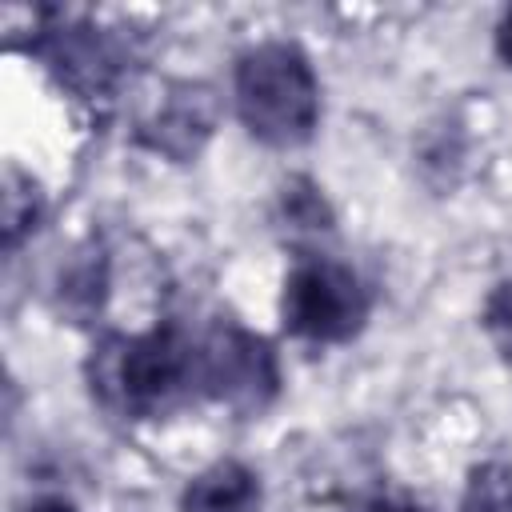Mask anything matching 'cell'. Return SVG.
Masks as SVG:
<instances>
[{
	"label": "cell",
	"instance_id": "obj_1",
	"mask_svg": "<svg viewBox=\"0 0 512 512\" xmlns=\"http://www.w3.org/2000/svg\"><path fill=\"white\" fill-rule=\"evenodd\" d=\"M92 392L124 416H164L200 392V344L172 324L136 336H108L92 360Z\"/></svg>",
	"mask_w": 512,
	"mask_h": 512
},
{
	"label": "cell",
	"instance_id": "obj_2",
	"mask_svg": "<svg viewBox=\"0 0 512 512\" xmlns=\"http://www.w3.org/2000/svg\"><path fill=\"white\" fill-rule=\"evenodd\" d=\"M236 116L268 148H300L320 124V80L292 40H264L236 60Z\"/></svg>",
	"mask_w": 512,
	"mask_h": 512
},
{
	"label": "cell",
	"instance_id": "obj_3",
	"mask_svg": "<svg viewBox=\"0 0 512 512\" xmlns=\"http://www.w3.org/2000/svg\"><path fill=\"white\" fill-rule=\"evenodd\" d=\"M372 312V296L352 264L332 256H300L284 276L280 316L284 328L312 344L352 340Z\"/></svg>",
	"mask_w": 512,
	"mask_h": 512
},
{
	"label": "cell",
	"instance_id": "obj_4",
	"mask_svg": "<svg viewBox=\"0 0 512 512\" xmlns=\"http://www.w3.org/2000/svg\"><path fill=\"white\" fill-rule=\"evenodd\" d=\"M280 388L276 352L264 336L220 320L200 340V392L236 408V412H260Z\"/></svg>",
	"mask_w": 512,
	"mask_h": 512
},
{
	"label": "cell",
	"instance_id": "obj_5",
	"mask_svg": "<svg viewBox=\"0 0 512 512\" xmlns=\"http://www.w3.org/2000/svg\"><path fill=\"white\" fill-rule=\"evenodd\" d=\"M36 52L40 60L48 64V72L60 80V88L84 96V100H96V96H108L120 68H124V52L120 44L92 28V24H64V28H52L36 40Z\"/></svg>",
	"mask_w": 512,
	"mask_h": 512
},
{
	"label": "cell",
	"instance_id": "obj_6",
	"mask_svg": "<svg viewBox=\"0 0 512 512\" xmlns=\"http://www.w3.org/2000/svg\"><path fill=\"white\" fill-rule=\"evenodd\" d=\"M216 128V96L204 84H172L152 120L144 124V144L172 160H192Z\"/></svg>",
	"mask_w": 512,
	"mask_h": 512
},
{
	"label": "cell",
	"instance_id": "obj_7",
	"mask_svg": "<svg viewBox=\"0 0 512 512\" xmlns=\"http://www.w3.org/2000/svg\"><path fill=\"white\" fill-rule=\"evenodd\" d=\"M260 476L240 460H216L196 472L180 496V512H260Z\"/></svg>",
	"mask_w": 512,
	"mask_h": 512
},
{
	"label": "cell",
	"instance_id": "obj_8",
	"mask_svg": "<svg viewBox=\"0 0 512 512\" xmlns=\"http://www.w3.org/2000/svg\"><path fill=\"white\" fill-rule=\"evenodd\" d=\"M460 512H512V464L488 460L468 472Z\"/></svg>",
	"mask_w": 512,
	"mask_h": 512
},
{
	"label": "cell",
	"instance_id": "obj_9",
	"mask_svg": "<svg viewBox=\"0 0 512 512\" xmlns=\"http://www.w3.org/2000/svg\"><path fill=\"white\" fill-rule=\"evenodd\" d=\"M40 212H44L40 184L32 176H24L20 168H8V180H4V244L16 248V240L36 228Z\"/></svg>",
	"mask_w": 512,
	"mask_h": 512
},
{
	"label": "cell",
	"instance_id": "obj_10",
	"mask_svg": "<svg viewBox=\"0 0 512 512\" xmlns=\"http://www.w3.org/2000/svg\"><path fill=\"white\" fill-rule=\"evenodd\" d=\"M480 328L488 336V344L496 348V356L504 364H512V280H500L480 312Z\"/></svg>",
	"mask_w": 512,
	"mask_h": 512
},
{
	"label": "cell",
	"instance_id": "obj_11",
	"mask_svg": "<svg viewBox=\"0 0 512 512\" xmlns=\"http://www.w3.org/2000/svg\"><path fill=\"white\" fill-rule=\"evenodd\" d=\"M356 512H424V508H420V504H412V500H392V496H376V500L360 504Z\"/></svg>",
	"mask_w": 512,
	"mask_h": 512
},
{
	"label": "cell",
	"instance_id": "obj_12",
	"mask_svg": "<svg viewBox=\"0 0 512 512\" xmlns=\"http://www.w3.org/2000/svg\"><path fill=\"white\" fill-rule=\"evenodd\" d=\"M496 52H500V60L512 68V8H508L504 20L496 24Z\"/></svg>",
	"mask_w": 512,
	"mask_h": 512
},
{
	"label": "cell",
	"instance_id": "obj_13",
	"mask_svg": "<svg viewBox=\"0 0 512 512\" xmlns=\"http://www.w3.org/2000/svg\"><path fill=\"white\" fill-rule=\"evenodd\" d=\"M24 512H80L76 504H68V500H36L32 508H24Z\"/></svg>",
	"mask_w": 512,
	"mask_h": 512
}]
</instances>
